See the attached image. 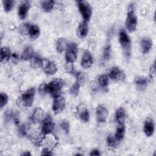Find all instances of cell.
<instances>
[{
  "mask_svg": "<svg viewBox=\"0 0 156 156\" xmlns=\"http://www.w3.org/2000/svg\"><path fill=\"white\" fill-rule=\"evenodd\" d=\"M77 52L78 48L77 44L74 43H69L65 53V59L66 63H74L77 59Z\"/></svg>",
  "mask_w": 156,
  "mask_h": 156,
  "instance_id": "obj_6",
  "label": "cell"
},
{
  "mask_svg": "<svg viewBox=\"0 0 156 156\" xmlns=\"http://www.w3.org/2000/svg\"><path fill=\"white\" fill-rule=\"evenodd\" d=\"M118 140L115 138V135H113L112 134H110L107 136V145L111 147V148H115L116 147L117 143H118Z\"/></svg>",
  "mask_w": 156,
  "mask_h": 156,
  "instance_id": "obj_30",
  "label": "cell"
},
{
  "mask_svg": "<svg viewBox=\"0 0 156 156\" xmlns=\"http://www.w3.org/2000/svg\"><path fill=\"white\" fill-rule=\"evenodd\" d=\"M44 118V111L41 108H37L34 111L30 118L33 122L38 123L42 122Z\"/></svg>",
  "mask_w": 156,
  "mask_h": 156,
  "instance_id": "obj_13",
  "label": "cell"
},
{
  "mask_svg": "<svg viewBox=\"0 0 156 156\" xmlns=\"http://www.w3.org/2000/svg\"><path fill=\"white\" fill-rule=\"evenodd\" d=\"M88 32V26L87 21H82L79 24L76 30V34L77 37L80 38H84L87 35Z\"/></svg>",
  "mask_w": 156,
  "mask_h": 156,
  "instance_id": "obj_14",
  "label": "cell"
},
{
  "mask_svg": "<svg viewBox=\"0 0 156 156\" xmlns=\"http://www.w3.org/2000/svg\"><path fill=\"white\" fill-rule=\"evenodd\" d=\"M119 41L126 57L129 58L131 54V42L129 35L124 29H121L119 32Z\"/></svg>",
  "mask_w": 156,
  "mask_h": 156,
  "instance_id": "obj_2",
  "label": "cell"
},
{
  "mask_svg": "<svg viewBox=\"0 0 156 156\" xmlns=\"http://www.w3.org/2000/svg\"><path fill=\"white\" fill-rule=\"evenodd\" d=\"M111 56V46L107 44L105 46L103 51V59L105 60H108L110 59Z\"/></svg>",
  "mask_w": 156,
  "mask_h": 156,
  "instance_id": "obj_34",
  "label": "cell"
},
{
  "mask_svg": "<svg viewBox=\"0 0 156 156\" xmlns=\"http://www.w3.org/2000/svg\"><path fill=\"white\" fill-rule=\"evenodd\" d=\"M51 151L48 148H44L41 153V155H51Z\"/></svg>",
  "mask_w": 156,
  "mask_h": 156,
  "instance_id": "obj_42",
  "label": "cell"
},
{
  "mask_svg": "<svg viewBox=\"0 0 156 156\" xmlns=\"http://www.w3.org/2000/svg\"><path fill=\"white\" fill-rule=\"evenodd\" d=\"M98 83L102 88H106L109 83L108 76L105 74L100 75L98 78Z\"/></svg>",
  "mask_w": 156,
  "mask_h": 156,
  "instance_id": "obj_25",
  "label": "cell"
},
{
  "mask_svg": "<svg viewBox=\"0 0 156 156\" xmlns=\"http://www.w3.org/2000/svg\"><path fill=\"white\" fill-rule=\"evenodd\" d=\"M65 107V99L61 94L54 97L52 108L55 114H58L62 112Z\"/></svg>",
  "mask_w": 156,
  "mask_h": 156,
  "instance_id": "obj_8",
  "label": "cell"
},
{
  "mask_svg": "<svg viewBox=\"0 0 156 156\" xmlns=\"http://www.w3.org/2000/svg\"><path fill=\"white\" fill-rule=\"evenodd\" d=\"M54 1L52 0H45L40 2V6L42 10L45 12H49L54 8Z\"/></svg>",
  "mask_w": 156,
  "mask_h": 156,
  "instance_id": "obj_22",
  "label": "cell"
},
{
  "mask_svg": "<svg viewBox=\"0 0 156 156\" xmlns=\"http://www.w3.org/2000/svg\"><path fill=\"white\" fill-rule=\"evenodd\" d=\"M155 76V64L153 63L150 68V77L154 78Z\"/></svg>",
  "mask_w": 156,
  "mask_h": 156,
  "instance_id": "obj_43",
  "label": "cell"
},
{
  "mask_svg": "<svg viewBox=\"0 0 156 156\" xmlns=\"http://www.w3.org/2000/svg\"><path fill=\"white\" fill-rule=\"evenodd\" d=\"M8 96L4 93H1L0 94V107L3 108L8 102Z\"/></svg>",
  "mask_w": 156,
  "mask_h": 156,
  "instance_id": "obj_36",
  "label": "cell"
},
{
  "mask_svg": "<svg viewBox=\"0 0 156 156\" xmlns=\"http://www.w3.org/2000/svg\"><path fill=\"white\" fill-rule=\"evenodd\" d=\"M2 4L5 12H9L12 9L14 5V1L12 0H5L2 1Z\"/></svg>",
  "mask_w": 156,
  "mask_h": 156,
  "instance_id": "obj_32",
  "label": "cell"
},
{
  "mask_svg": "<svg viewBox=\"0 0 156 156\" xmlns=\"http://www.w3.org/2000/svg\"><path fill=\"white\" fill-rule=\"evenodd\" d=\"M144 132L147 136H151L154 132V123L152 119H147L144 124Z\"/></svg>",
  "mask_w": 156,
  "mask_h": 156,
  "instance_id": "obj_16",
  "label": "cell"
},
{
  "mask_svg": "<svg viewBox=\"0 0 156 156\" xmlns=\"http://www.w3.org/2000/svg\"><path fill=\"white\" fill-rule=\"evenodd\" d=\"M29 9L30 3L29 2L26 1L21 4L18 8V15L21 19L23 20L26 17Z\"/></svg>",
  "mask_w": 156,
  "mask_h": 156,
  "instance_id": "obj_18",
  "label": "cell"
},
{
  "mask_svg": "<svg viewBox=\"0 0 156 156\" xmlns=\"http://www.w3.org/2000/svg\"><path fill=\"white\" fill-rule=\"evenodd\" d=\"M29 23H24L20 27V31L22 34H28V29L29 26Z\"/></svg>",
  "mask_w": 156,
  "mask_h": 156,
  "instance_id": "obj_40",
  "label": "cell"
},
{
  "mask_svg": "<svg viewBox=\"0 0 156 156\" xmlns=\"http://www.w3.org/2000/svg\"><path fill=\"white\" fill-rule=\"evenodd\" d=\"M21 155H31V154L30 153V152H29V151H26V152H24L23 154H22Z\"/></svg>",
  "mask_w": 156,
  "mask_h": 156,
  "instance_id": "obj_45",
  "label": "cell"
},
{
  "mask_svg": "<svg viewBox=\"0 0 156 156\" xmlns=\"http://www.w3.org/2000/svg\"><path fill=\"white\" fill-rule=\"evenodd\" d=\"M38 91L40 93V94H41L43 96L47 94L48 92H47V88H46V83L41 84L39 87Z\"/></svg>",
  "mask_w": 156,
  "mask_h": 156,
  "instance_id": "obj_39",
  "label": "cell"
},
{
  "mask_svg": "<svg viewBox=\"0 0 156 156\" xmlns=\"http://www.w3.org/2000/svg\"><path fill=\"white\" fill-rule=\"evenodd\" d=\"M43 58L38 55V54H34V56L32 57V58L30 60V64L31 66L34 68H38L41 67L43 62Z\"/></svg>",
  "mask_w": 156,
  "mask_h": 156,
  "instance_id": "obj_27",
  "label": "cell"
},
{
  "mask_svg": "<svg viewBox=\"0 0 156 156\" xmlns=\"http://www.w3.org/2000/svg\"><path fill=\"white\" fill-rule=\"evenodd\" d=\"M35 94V87H32L24 92L17 99L16 104L20 108H27L32 105Z\"/></svg>",
  "mask_w": 156,
  "mask_h": 156,
  "instance_id": "obj_1",
  "label": "cell"
},
{
  "mask_svg": "<svg viewBox=\"0 0 156 156\" xmlns=\"http://www.w3.org/2000/svg\"><path fill=\"white\" fill-rule=\"evenodd\" d=\"M63 82L60 79H55L51 80L49 83L46 84L48 93H49L53 97L60 94L62 88Z\"/></svg>",
  "mask_w": 156,
  "mask_h": 156,
  "instance_id": "obj_4",
  "label": "cell"
},
{
  "mask_svg": "<svg viewBox=\"0 0 156 156\" xmlns=\"http://www.w3.org/2000/svg\"><path fill=\"white\" fill-rule=\"evenodd\" d=\"M101 154L99 151V150L98 149H93L91 151L90 154V155L91 156H93V155H100Z\"/></svg>",
  "mask_w": 156,
  "mask_h": 156,
  "instance_id": "obj_44",
  "label": "cell"
},
{
  "mask_svg": "<svg viewBox=\"0 0 156 156\" xmlns=\"http://www.w3.org/2000/svg\"><path fill=\"white\" fill-rule=\"evenodd\" d=\"M80 87V84L76 80L75 82L70 87V89H69L70 94L73 96H77L79 94Z\"/></svg>",
  "mask_w": 156,
  "mask_h": 156,
  "instance_id": "obj_29",
  "label": "cell"
},
{
  "mask_svg": "<svg viewBox=\"0 0 156 156\" xmlns=\"http://www.w3.org/2000/svg\"><path fill=\"white\" fill-rule=\"evenodd\" d=\"M15 113H14V112H12V110H7L4 114V122H9L11 119H13Z\"/></svg>",
  "mask_w": 156,
  "mask_h": 156,
  "instance_id": "obj_35",
  "label": "cell"
},
{
  "mask_svg": "<svg viewBox=\"0 0 156 156\" xmlns=\"http://www.w3.org/2000/svg\"><path fill=\"white\" fill-rule=\"evenodd\" d=\"M68 42L66 39L64 38H58L55 44L56 50L58 53L63 52L65 49H66L67 46L68 45Z\"/></svg>",
  "mask_w": 156,
  "mask_h": 156,
  "instance_id": "obj_19",
  "label": "cell"
},
{
  "mask_svg": "<svg viewBox=\"0 0 156 156\" xmlns=\"http://www.w3.org/2000/svg\"><path fill=\"white\" fill-rule=\"evenodd\" d=\"M108 76L111 79L116 80V81L117 80L122 81L125 79V77H126V76L124 72L121 69H120L118 67H116V66H114L112 68Z\"/></svg>",
  "mask_w": 156,
  "mask_h": 156,
  "instance_id": "obj_11",
  "label": "cell"
},
{
  "mask_svg": "<svg viewBox=\"0 0 156 156\" xmlns=\"http://www.w3.org/2000/svg\"><path fill=\"white\" fill-rule=\"evenodd\" d=\"M65 69L68 73H72L73 71V70H74V66H73V63H67L66 65L65 66Z\"/></svg>",
  "mask_w": 156,
  "mask_h": 156,
  "instance_id": "obj_41",
  "label": "cell"
},
{
  "mask_svg": "<svg viewBox=\"0 0 156 156\" xmlns=\"http://www.w3.org/2000/svg\"><path fill=\"white\" fill-rule=\"evenodd\" d=\"M76 81H77L80 85L83 83L87 79V74L84 72H79L76 74Z\"/></svg>",
  "mask_w": 156,
  "mask_h": 156,
  "instance_id": "obj_33",
  "label": "cell"
},
{
  "mask_svg": "<svg viewBox=\"0 0 156 156\" xmlns=\"http://www.w3.org/2000/svg\"><path fill=\"white\" fill-rule=\"evenodd\" d=\"M18 132L21 136H25L27 134V127L25 124H22L18 127Z\"/></svg>",
  "mask_w": 156,
  "mask_h": 156,
  "instance_id": "obj_38",
  "label": "cell"
},
{
  "mask_svg": "<svg viewBox=\"0 0 156 156\" xmlns=\"http://www.w3.org/2000/svg\"><path fill=\"white\" fill-rule=\"evenodd\" d=\"M148 83V79L143 76H138L135 79V87L140 91L144 90L146 88Z\"/></svg>",
  "mask_w": 156,
  "mask_h": 156,
  "instance_id": "obj_15",
  "label": "cell"
},
{
  "mask_svg": "<svg viewBox=\"0 0 156 156\" xmlns=\"http://www.w3.org/2000/svg\"><path fill=\"white\" fill-rule=\"evenodd\" d=\"M43 71L48 75H54L57 71L56 65L52 61L48 59H43L41 66Z\"/></svg>",
  "mask_w": 156,
  "mask_h": 156,
  "instance_id": "obj_9",
  "label": "cell"
},
{
  "mask_svg": "<svg viewBox=\"0 0 156 156\" xmlns=\"http://www.w3.org/2000/svg\"><path fill=\"white\" fill-rule=\"evenodd\" d=\"M93 63V57L91 54L88 51H85L81 59V66L83 68H90Z\"/></svg>",
  "mask_w": 156,
  "mask_h": 156,
  "instance_id": "obj_12",
  "label": "cell"
},
{
  "mask_svg": "<svg viewBox=\"0 0 156 156\" xmlns=\"http://www.w3.org/2000/svg\"><path fill=\"white\" fill-rule=\"evenodd\" d=\"M126 116V111L122 107H120L116 110L115 113V118L119 124H124Z\"/></svg>",
  "mask_w": 156,
  "mask_h": 156,
  "instance_id": "obj_20",
  "label": "cell"
},
{
  "mask_svg": "<svg viewBox=\"0 0 156 156\" xmlns=\"http://www.w3.org/2000/svg\"><path fill=\"white\" fill-rule=\"evenodd\" d=\"M125 133H126V128L124 124H119V126L116 130V132L115 134V136L118 140V141H121L124 136H125Z\"/></svg>",
  "mask_w": 156,
  "mask_h": 156,
  "instance_id": "obj_23",
  "label": "cell"
},
{
  "mask_svg": "<svg viewBox=\"0 0 156 156\" xmlns=\"http://www.w3.org/2000/svg\"><path fill=\"white\" fill-rule=\"evenodd\" d=\"M96 114L97 121L100 123L104 122L108 116V110L104 105L100 104L96 108Z\"/></svg>",
  "mask_w": 156,
  "mask_h": 156,
  "instance_id": "obj_10",
  "label": "cell"
},
{
  "mask_svg": "<svg viewBox=\"0 0 156 156\" xmlns=\"http://www.w3.org/2000/svg\"><path fill=\"white\" fill-rule=\"evenodd\" d=\"M34 55V52L33 49L30 46L26 47L21 54V59L23 60H29L32 58Z\"/></svg>",
  "mask_w": 156,
  "mask_h": 156,
  "instance_id": "obj_24",
  "label": "cell"
},
{
  "mask_svg": "<svg viewBox=\"0 0 156 156\" xmlns=\"http://www.w3.org/2000/svg\"><path fill=\"white\" fill-rule=\"evenodd\" d=\"M43 136H44L42 133H41L40 134L39 133H35L33 135L31 136V141L32 142L34 143V144L37 146H39L43 140Z\"/></svg>",
  "mask_w": 156,
  "mask_h": 156,
  "instance_id": "obj_28",
  "label": "cell"
},
{
  "mask_svg": "<svg viewBox=\"0 0 156 156\" xmlns=\"http://www.w3.org/2000/svg\"><path fill=\"white\" fill-rule=\"evenodd\" d=\"M79 9L84 21H88L90 20L92 14V9L90 4L85 1H79L77 2Z\"/></svg>",
  "mask_w": 156,
  "mask_h": 156,
  "instance_id": "obj_5",
  "label": "cell"
},
{
  "mask_svg": "<svg viewBox=\"0 0 156 156\" xmlns=\"http://www.w3.org/2000/svg\"><path fill=\"white\" fill-rule=\"evenodd\" d=\"M153 45L152 40L149 38H143L141 41V48L142 52L146 54L150 51Z\"/></svg>",
  "mask_w": 156,
  "mask_h": 156,
  "instance_id": "obj_17",
  "label": "cell"
},
{
  "mask_svg": "<svg viewBox=\"0 0 156 156\" xmlns=\"http://www.w3.org/2000/svg\"><path fill=\"white\" fill-rule=\"evenodd\" d=\"M54 129V123L50 115H46L42 121L41 133L44 136L50 134Z\"/></svg>",
  "mask_w": 156,
  "mask_h": 156,
  "instance_id": "obj_7",
  "label": "cell"
},
{
  "mask_svg": "<svg viewBox=\"0 0 156 156\" xmlns=\"http://www.w3.org/2000/svg\"><path fill=\"white\" fill-rule=\"evenodd\" d=\"M40 34V28L35 24H29L28 29V34L30 37L32 39H35L38 38Z\"/></svg>",
  "mask_w": 156,
  "mask_h": 156,
  "instance_id": "obj_21",
  "label": "cell"
},
{
  "mask_svg": "<svg viewBox=\"0 0 156 156\" xmlns=\"http://www.w3.org/2000/svg\"><path fill=\"white\" fill-rule=\"evenodd\" d=\"M80 119L84 122H87L90 119V112L87 108H84L81 110L79 113Z\"/></svg>",
  "mask_w": 156,
  "mask_h": 156,
  "instance_id": "obj_31",
  "label": "cell"
},
{
  "mask_svg": "<svg viewBox=\"0 0 156 156\" xmlns=\"http://www.w3.org/2000/svg\"><path fill=\"white\" fill-rule=\"evenodd\" d=\"M60 126L62 128V129L66 133H68L69 132V123L68 121L66 120H63L62 121L60 124Z\"/></svg>",
  "mask_w": 156,
  "mask_h": 156,
  "instance_id": "obj_37",
  "label": "cell"
},
{
  "mask_svg": "<svg viewBox=\"0 0 156 156\" xmlns=\"http://www.w3.org/2000/svg\"><path fill=\"white\" fill-rule=\"evenodd\" d=\"M136 25L137 17L135 14L133 5L130 4L128 8L127 16L126 20V27L129 32H132L136 30Z\"/></svg>",
  "mask_w": 156,
  "mask_h": 156,
  "instance_id": "obj_3",
  "label": "cell"
},
{
  "mask_svg": "<svg viewBox=\"0 0 156 156\" xmlns=\"http://www.w3.org/2000/svg\"><path fill=\"white\" fill-rule=\"evenodd\" d=\"M11 57V52L9 48L2 47L1 49V62L8 61Z\"/></svg>",
  "mask_w": 156,
  "mask_h": 156,
  "instance_id": "obj_26",
  "label": "cell"
}]
</instances>
